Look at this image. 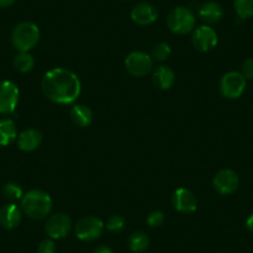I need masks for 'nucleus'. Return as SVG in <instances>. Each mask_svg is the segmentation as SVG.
Returning <instances> with one entry per match:
<instances>
[{"label": "nucleus", "mask_w": 253, "mask_h": 253, "mask_svg": "<svg viewBox=\"0 0 253 253\" xmlns=\"http://www.w3.org/2000/svg\"><path fill=\"white\" fill-rule=\"evenodd\" d=\"M41 88L50 101L58 104H71L81 93V81L72 71L58 67L43 75Z\"/></svg>", "instance_id": "nucleus-1"}, {"label": "nucleus", "mask_w": 253, "mask_h": 253, "mask_svg": "<svg viewBox=\"0 0 253 253\" xmlns=\"http://www.w3.org/2000/svg\"><path fill=\"white\" fill-rule=\"evenodd\" d=\"M23 211L34 220H42L50 215L52 210V200L42 190H30L21 199Z\"/></svg>", "instance_id": "nucleus-2"}, {"label": "nucleus", "mask_w": 253, "mask_h": 253, "mask_svg": "<svg viewBox=\"0 0 253 253\" xmlns=\"http://www.w3.org/2000/svg\"><path fill=\"white\" fill-rule=\"evenodd\" d=\"M40 40V30L38 25L30 21H23L14 28L11 33V42L20 52H29Z\"/></svg>", "instance_id": "nucleus-3"}, {"label": "nucleus", "mask_w": 253, "mask_h": 253, "mask_svg": "<svg viewBox=\"0 0 253 253\" xmlns=\"http://www.w3.org/2000/svg\"><path fill=\"white\" fill-rule=\"evenodd\" d=\"M168 26L170 30L177 35H185L194 30L196 19L190 9L184 6H176L168 15Z\"/></svg>", "instance_id": "nucleus-4"}, {"label": "nucleus", "mask_w": 253, "mask_h": 253, "mask_svg": "<svg viewBox=\"0 0 253 253\" xmlns=\"http://www.w3.org/2000/svg\"><path fill=\"white\" fill-rule=\"evenodd\" d=\"M247 86V80L241 72L231 71L223 75L220 81V92L225 98L237 99L245 92Z\"/></svg>", "instance_id": "nucleus-5"}, {"label": "nucleus", "mask_w": 253, "mask_h": 253, "mask_svg": "<svg viewBox=\"0 0 253 253\" xmlns=\"http://www.w3.org/2000/svg\"><path fill=\"white\" fill-rule=\"evenodd\" d=\"M104 227L106 226L101 218L94 217V216H86L76 223L75 232H76L77 238L81 241H94L101 237Z\"/></svg>", "instance_id": "nucleus-6"}, {"label": "nucleus", "mask_w": 253, "mask_h": 253, "mask_svg": "<svg viewBox=\"0 0 253 253\" xmlns=\"http://www.w3.org/2000/svg\"><path fill=\"white\" fill-rule=\"evenodd\" d=\"M126 70L134 77L147 76L153 69V58L148 53L142 52V51H134L126 56Z\"/></svg>", "instance_id": "nucleus-7"}, {"label": "nucleus", "mask_w": 253, "mask_h": 253, "mask_svg": "<svg viewBox=\"0 0 253 253\" xmlns=\"http://www.w3.org/2000/svg\"><path fill=\"white\" fill-rule=\"evenodd\" d=\"M72 228V221L66 213L57 212L47 218L45 225L46 233L51 240H61L70 233Z\"/></svg>", "instance_id": "nucleus-8"}, {"label": "nucleus", "mask_w": 253, "mask_h": 253, "mask_svg": "<svg viewBox=\"0 0 253 253\" xmlns=\"http://www.w3.org/2000/svg\"><path fill=\"white\" fill-rule=\"evenodd\" d=\"M215 190L221 195H230L238 189L240 179L237 172L231 169H222L215 175L212 180Z\"/></svg>", "instance_id": "nucleus-9"}, {"label": "nucleus", "mask_w": 253, "mask_h": 253, "mask_svg": "<svg viewBox=\"0 0 253 253\" xmlns=\"http://www.w3.org/2000/svg\"><path fill=\"white\" fill-rule=\"evenodd\" d=\"M19 102V88L10 81L0 82V113L9 114L15 111Z\"/></svg>", "instance_id": "nucleus-10"}, {"label": "nucleus", "mask_w": 253, "mask_h": 253, "mask_svg": "<svg viewBox=\"0 0 253 253\" xmlns=\"http://www.w3.org/2000/svg\"><path fill=\"white\" fill-rule=\"evenodd\" d=\"M218 42L217 34L209 25H203L196 29L193 34V45L201 52L213 50Z\"/></svg>", "instance_id": "nucleus-11"}, {"label": "nucleus", "mask_w": 253, "mask_h": 253, "mask_svg": "<svg viewBox=\"0 0 253 253\" xmlns=\"http://www.w3.org/2000/svg\"><path fill=\"white\" fill-rule=\"evenodd\" d=\"M172 205L175 210L181 213H193L198 209V200L194 195L193 191L185 189V187H179L172 194Z\"/></svg>", "instance_id": "nucleus-12"}, {"label": "nucleus", "mask_w": 253, "mask_h": 253, "mask_svg": "<svg viewBox=\"0 0 253 253\" xmlns=\"http://www.w3.org/2000/svg\"><path fill=\"white\" fill-rule=\"evenodd\" d=\"M158 10L153 4L150 3H143L137 4L134 8L130 11V18L138 25H150V24L154 23L158 19Z\"/></svg>", "instance_id": "nucleus-13"}, {"label": "nucleus", "mask_w": 253, "mask_h": 253, "mask_svg": "<svg viewBox=\"0 0 253 253\" xmlns=\"http://www.w3.org/2000/svg\"><path fill=\"white\" fill-rule=\"evenodd\" d=\"M21 210L15 204H8L0 210V225L8 230L18 227L21 222Z\"/></svg>", "instance_id": "nucleus-14"}, {"label": "nucleus", "mask_w": 253, "mask_h": 253, "mask_svg": "<svg viewBox=\"0 0 253 253\" xmlns=\"http://www.w3.org/2000/svg\"><path fill=\"white\" fill-rule=\"evenodd\" d=\"M42 143V135L36 129H25L19 134L18 147L23 152H34Z\"/></svg>", "instance_id": "nucleus-15"}, {"label": "nucleus", "mask_w": 253, "mask_h": 253, "mask_svg": "<svg viewBox=\"0 0 253 253\" xmlns=\"http://www.w3.org/2000/svg\"><path fill=\"white\" fill-rule=\"evenodd\" d=\"M199 16L204 23L212 25V24H217L223 18V9L216 1H208L200 6Z\"/></svg>", "instance_id": "nucleus-16"}, {"label": "nucleus", "mask_w": 253, "mask_h": 253, "mask_svg": "<svg viewBox=\"0 0 253 253\" xmlns=\"http://www.w3.org/2000/svg\"><path fill=\"white\" fill-rule=\"evenodd\" d=\"M153 84L159 89H169L175 82V74L169 66H158L153 72Z\"/></svg>", "instance_id": "nucleus-17"}, {"label": "nucleus", "mask_w": 253, "mask_h": 253, "mask_svg": "<svg viewBox=\"0 0 253 253\" xmlns=\"http://www.w3.org/2000/svg\"><path fill=\"white\" fill-rule=\"evenodd\" d=\"M72 122L81 128H86L93 121V112L84 104H75L70 111Z\"/></svg>", "instance_id": "nucleus-18"}, {"label": "nucleus", "mask_w": 253, "mask_h": 253, "mask_svg": "<svg viewBox=\"0 0 253 253\" xmlns=\"http://www.w3.org/2000/svg\"><path fill=\"white\" fill-rule=\"evenodd\" d=\"M18 137L15 123L11 119H4L0 121V145L11 144Z\"/></svg>", "instance_id": "nucleus-19"}, {"label": "nucleus", "mask_w": 253, "mask_h": 253, "mask_svg": "<svg viewBox=\"0 0 253 253\" xmlns=\"http://www.w3.org/2000/svg\"><path fill=\"white\" fill-rule=\"evenodd\" d=\"M149 247V237L143 231L133 232L129 237V248L132 252L142 253Z\"/></svg>", "instance_id": "nucleus-20"}, {"label": "nucleus", "mask_w": 253, "mask_h": 253, "mask_svg": "<svg viewBox=\"0 0 253 253\" xmlns=\"http://www.w3.org/2000/svg\"><path fill=\"white\" fill-rule=\"evenodd\" d=\"M35 60L29 52H19L14 58V67L20 72H29L34 69Z\"/></svg>", "instance_id": "nucleus-21"}, {"label": "nucleus", "mask_w": 253, "mask_h": 253, "mask_svg": "<svg viewBox=\"0 0 253 253\" xmlns=\"http://www.w3.org/2000/svg\"><path fill=\"white\" fill-rule=\"evenodd\" d=\"M235 10L238 18H253V0H235Z\"/></svg>", "instance_id": "nucleus-22"}, {"label": "nucleus", "mask_w": 253, "mask_h": 253, "mask_svg": "<svg viewBox=\"0 0 253 253\" xmlns=\"http://www.w3.org/2000/svg\"><path fill=\"white\" fill-rule=\"evenodd\" d=\"M171 53V48L168 43L159 42L153 47L152 50V58L157 61H165Z\"/></svg>", "instance_id": "nucleus-23"}, {"label": "nucleus", "mask_w": 253, "mask_h": 253, "mask_svg": "<svg viewBox=\"0 0 253 253\" xmlns=\"http://www.w3.org/2000/svg\"><path fill=\"white\" fill-rule=\"evenodd\" d=\"M3 194H4V196L8 199V200H11V201L20 200V199H23V196H24L21 187L19 186V185L13 184V182H10V184H6L5 186H4Z\"/></svg>", "instance_id": "nucleus-24"}, {"label": "nucleus", "mask_w": 253, "mask_h": 253, "mask_svg": "<svg viewBox=\"0 0 253 253\" xmlns=\"http://www.w3.org/2000/svg\"><path fill=\"white\" fill-rule=\"evenodd\" d=\"M126 226V218L121 215H113L108 218L106 223L107 230L111 231V232H118L122 231Z\"/></svg>", "instance_id": "nucleus-25"}, {"label": "nucleus", "mask_w": 253, "mask_h": 253, "mask_svg": "<svg viewBox=\"0 0 253 253\" xmlns=\"http://www.w3.org/2000/svg\"><path fill=\"white\" fill-rule=\"evenodd\" d=\"M165 217L164 213L162 211H153L147 218V223L150 226V227H159V226L163 225Z\"/></svg>", "instance_id": "nucleus-26"}, {"label": "nucleus", "mask_w": 253, "mask_h": 253, "mask_svg": "<svg viewBox=\"0 0 253 253\" xmlns=\"http://www.w3.org/2000/svg\"><path fill=\"white\" fill-rule=\"evenodd\" d=\"M55 252H56V245L52 240H43L38 247V253H55Z\"/></svg>", "instance_id": "nucleus-27"}, {"label": "nucleus", "mask_w": 253, "mask_h": 253, "mask_svg": "<svg viewBox=\"0 0 253 253\" xmlns=\"http://www.w3.org/2000/svg\"><path fill=\"white\" fill-rule=\"evenodd\" d=\"M246 80H253V58H247L242 63V72Z\"/></svg>", "instance_id": "nucleus-28"}, {"label": "nucleus", "mask_w": 253, "mask_h": 253, "mask_svg": "<svg viewBox=\"0 0 253 253\" xmlns=\"http://www.w3.org/2000/svg\"><path fill=\"white\" fill-rule=\"evenodd\" d=\"M93 253H114V252L112 251V248L107 247V246H101V247L96 248Z\"/></svg>", "instance_id": "nucleus-29"}, {"label": "nucleus", "mask_w": 253, "mask_h": 253, "mask_svg": "<svg viewBox=\"0 0 253 253\" xmlns=\"http://www.w3.org/2000/svg\"><path fill=\"white\" fill-rule=\"evenodd\" d=\"M16 0H0V8H8L11 6Z\"/></svg>", "instance_id": "nucleus-30"}, {"label": "nucleus", "mask_w": 253, "mask_h": 253, "mask_svg": "<svg viewBox=\"0 0 253 253\" xmlns=\"http://www.w3.org/2000/svg\"><path fill=\"white\" fill-rule=\"evenodd\" d=\"M246 226H247L248 231L253 233V213L247 218V221H246Z\"/></svg>", "instance_id": "nucleus-31"}]
</instances>
